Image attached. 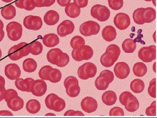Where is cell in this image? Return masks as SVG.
<instances>
[{"instance_id":"21","label":"cell","mask_w":157,"mask_h":118,"mask_svg":"<svg viewBox=\"0 0 157 118\" xmlns=\"http://www.w3.org/2000/svg\"><path fill=\"white\" fill-rule=\"evenodd\" d=\"M59 15L54 10H50L45 13L44 16V21L48 26H54L58 22Z\"/></svg>"},{"instance_id":"60","label":"cell","mask_w":157,"mask_h":118,"mask_svg":"<svg viewBox=\"0 0 157 118\" xmlns=\"http://www.w3.org/2000/svg\"><path fill=\"white\" fill-rule=\"evenodd\" d=\"M156 62H155L154 65H153V70L155 73L156 72Z\"/></svg>"},{"instance_id":"41","label":"cell","mask_w":157,"mask_h":118,"mask_svg":"<svg viewBox=\"0 0 157 118\" xmlns=\"http://www.w3.org/2000/svg\"><path fill=\"white\" fill-rule=\"evenodd\" d=\"M156 79H153L149 84L148 88V93L151 97L153 98L156 97Z\"/></svg>"},{"instance_id":"56","label":"cell","mask_w":157,"mask_h":118,"mask_svg":"<svg viewBox=\"0 0 157 118\" xmlns=\"http://www.w3.org/2000/svg\"><path fill=\"white\" fill-rule=\"evenodd\" d=\"M6 81L2 76H0V86H5Z\"/></svg>"},{"instance_id":"39","label":"cell","mask_w":157,"mask_h":118,"mask_svg":"<svg viewBox=\"0 0 157 118\" xmlns=\"http://www.w3.org/2000/svg\"><path fill=\"white\" fill-rule=\"evenodd\" d=\"M52 68L49 65H46L41 68L39 72L40 78L43 80L48 81V76L49 72Z\"/></svg>"},{"instance_id":"32","label":"cell","mask_w":157,"mask_h":118,"mask_svg":"<svg viewBox=\"0 0 157 118\" xmlns=\"http://www.w3.org/2000/svg\"><path fill=\"white\" fill-rule=\"evenodd\" d=\"M37 68V62L34 59L27 58L23 63V68L25 72L32 73L36 70Z\"/></svg>"},{"instance_id":"20","label":"cell","mask_w":157,"mask_h":118,"mask_svg":"<svg viewBox=\"0 0 157 118\" xmlns=\"http://www.w3.org/2000/svg\"><path fill=\"white\" fill-rule=\"evenodd\" d=\"M47 89V85L43 80H36L35 81L31 92L34 96L41 97L45 95Z\"/></svg>"},{"instance_id":"44","label":"cell","mask_w":157,"mask_h":118,"mask_svg":"<svg viewBox=\"0 0 157 118\" xmlns=\"http://www.w3.org/2000/svg\"><path fill=\"white\" fill-rule=\"evenodd\" d=\"M156 101L152 102L149 107L146 108V115L147 116H156Z\"/></svg>"},{"instance_id":"58","label":"cell","mask_w":157,"mask_h":118,"mask_svg":"<svg viewBox=\"0 0 157 118\" xmlns=\"http://www.w3.org/2000/svg\"><path fill=\"white\" fill-rule=\"evenodd\" d=\"M4 27V23H3V22L0 19V29H2V30H3Z\"/></svg>"},{"instance_id":"63","label":"cell","mask_w":157,"mask_h":118,"mask_svg":"<svg viewBox=\"0 0 157 118\" xmlns=\"http://www.w3.org/2000/svg\"><path fill=\"white\" fill-rule=\"evenodd\" d=\"M144 1H146V2H151L153 1V2L154 1H155V0H144Z\"/></svg>"},{"instance_id":"18","label":"cell","mask_w":157,"mask_h":118,"mask_svg":"<svg viewBox=\"0 0 157 118\" xmlns=\"http://www.w3.org/2000/svg\"><path fill=\"white\" fill-rule=\"evenodd\" d=\"M81 107L85 112L91 113L97 110L98 108V102L94 98L88 96L82 100Z\"/></svg>"},{"instance_id":"12","label":"cell","mask_w":157,"mask_h":118,"mask_svg":"<svg viewBox=\"0 0 157 118\" xmlns=\"http://www.w3.org/2000/svg\"><path fill=\"white\" fill-rule=\"evenodd\" d=\"M156 48L155 45L142 47L138 51V57L145 63L151 62L156 59Z\"/></svg>"},{"instance_id":"61","label":"cell","mask_w":157,"mask_h":118,"mask_svg":"<svg viewBox=\"0 0 157 118\" xmlns=\"http://www.w3.org/2000/svg\"><path fill=\"white\" fill-rule=\"evenodd\" d=\"M55 116V115L53 113H48L47 114L45 115V116Z\"/></svg>"},{"instance_id":"53","label":"cell","mask_w":157,"mask_h":118,"mask_svg":"<svg viewBox=\"0 0 157 118\" xmlns=\"http://www.w3.org/2000/svg\"><path fill=\"white\" fill-rule=\"evenodd\" d=\"M0 116H13V114L9 110H1Z\"/></svg>"},{"instance_id":"3","label":"cell","mask_w":157,"mask_h":118,"mask_svg":"<svg viewBox=\"0 0 157 118\" xmlns=\"http://www.w3.org/2000/svg\"><path fill=\"white\" fill-rule=\"evenodd\" d=\"M119 101L130 112H135L139 108V102L136 97L130 92L125 91L121 94Z\"/></svg>"},{"instance_id":"27","label":"cell","mask_w":157,"mask_h":118,"mask_svg":"<svg viewBox=\"0 0 157 118\" xmlns=\"http://www.w3.org/2000/svg\"><path fill=\"white\" fill-rule=\"evenodd\" d=\"M1 14L5 19L9 20L13 19L16 16V9L13 5H7L1 9Z\"/></svg>"},{"instance_id":"6","label":"cell","mask_w":157,"mask_h":118,"mask_svg":"<svg viewBox=\"0 0 157 118\" xmlns=\"http://www.w3.org/2000/svg\"><path fill=\"white\" fill-rule=\"evenodd\" d=\"M64 85L68 96L75 98L79 95L80 88L78 85V79L74 76H69L65 79Z\"/></svg>"},{"instance_id":"54","label":"cell","mask_w":157,"mask_h":118,"mask_svg":"<svg viewBox=\"0 0 157 118\" xmlns=\"http://www.w3.org/2000/svg\"><path fill=\"white\" fill-rule=\"evenodd\" d=\"M24 0H15L14 3L15 6L18 8L21 9H23V2Z\"/></svg>"},{"instance_id":"38","label":"cell","mask_w":157,"mask_h":118,"mask_svg":"<svg viewBox=\"0 0 157 118\" xmlns=\"http://www.w3.org/2000/svg\"><path fill=\"white\" fill-rule=\"evenodd\" d=\"M61 51L62 50L59 48L51 49L47 54V59L48 61L51 64L55 65L56 58L57 56Z\"/></svg>"},{"instance_id":"43","label":"cell","mask_w":157,"mask_h":118,"mask_svg":"<svg viewBox=\"0 0 157 118\" xmlns=\"http://www.w3.org/2000/svg\"><path fill=\"white\" fill-rule=\"evenodd\" d=\"M57 95L52 93L48 95L45 98V102L46 107L48 109L52 110V104L54 100L58 97Z\"/></svg>"},{"instance_id":"9","label":"cell","mask_w":157,"mask_h":118,"mask_svg":"<svg viewBox=\"0 0 157 118\" xmlns=\"http://www.w3.org/2000/svg\"><path fill=\"white\" fill-rule=\"evenodd\" d=\"M91 15L94 18L101 22L107 21L110 15V12L107 7L101 5H96L91 9Z\"/></svg>"},{"instance_id":"49","label":"cell","mask_w":157,"mask_h":118,"mask_svg":"<svg viewBox=\"0 0 157 118\" xmlns=\"http://www.w3.org/2000/svg\"><path fill=\"white\" fill-rule=\"evenodd\" d=\"M142 30H138V32H137V33H138V35H137V38H135V39H134V41L135 42H140L142 44H143V45H144L145 44V42L144 41H143V40L141 39V38L143 37V35H141L140 34L141 33V32H142Z\"/></svg>"},{"instance_id":"46","label":"cell","mask_w":157,"mask_h":118,"mask_svg":"<svg viewBox=\"0 0 157 118\" xmlns=\"http://www.w3.org/2000/svg\"><path fill=\"white\" fill-rule=\"evenodd\" d=\"M124 113L123 109L120 107H113L109 111V116H124Z\"/></svg>"},{"instance_id":"51","label":"cell","mask_w":157,"mask_h":118,"mask_svg":"<svg viewBox=\"0 0 157 118\" xmlns=\"http://www.w3.org/2000/svg\"><path fill=\"white\" fill-rule=\"evenodd\" d=\"M6 89L5 86H0V102L5 99Z\"/></svg>"},{"instance_id":"23","label":"cell","mask_w":157,"mask_h":118,"mask_svg":"<svg viewBox=\"0 0 157 118\" xmlns=\"http://www.w3.org/2000/svg\"><path fill=\"white\" fill-rule=\"evenodd\" d=\"M43 44L48 47H53L59 43L58 36L55 33H49L45 35L42 39Z\"/></svg>"},{"instance_id":"30","label":"cell","mask_w":157,"mask_h":118,"mask_svg":"<svg viewBox=\"0 0 157 118\" xmlns=\"http://www.w3.org/2000/svg\"><path fill=\"white\" fill-rule=\"evenodd\" d=\"M147 69L146 65L142 62H137L134 65L133 71L137 77H142L146 74Z\"/></svg>"},{"instance_id":"24","label":"cell","mask_w":157,"mask_h":118,"mask_svg":"<svg viewBox=\"0 0 157 118\" xmlns=\"http://www.w3.org/2000/svg\"><path fill=\"white\" fill-rule=\"evenodd\" d=\"M102 100L104 104L107 106H111L115 104L117 100V96L113 91H106L102 95Z\"/></svg>"},{"instance_id":"22","label":"cell","mask_w":157,"mask_h":118,"mask_svg":"<svg viewBox=\"0 0 157 118\" xmlns=\"http://www.w3.org/2000/svg\"><path fill=\"white\" fill-rule=\"evenodd\" d=\"M117 35L116 30L113 26H107L102 30V37L107 42H110L114 40L116 38Z\"/></svg>"},{"instance_id":"57","label":"cell","mask_w":157,"mask_h":118,"mask_svg":"<svg viewBox=\"0 0 157 118\" xmlns=\"http://www.w3.org/2000/svg\"><path fill=\"white\" fill-rule=\"evenodd\" d=\"M5 37V32L3 30L0 29V42L3 40Z\"/></svg>"},{"instance_id":"52","label":"cell","mask_w":157,"mask_h":118,"mask_svg":"<svg viewBox=\"0 0 157 118\" xmlns=\"http://www.w3.org/2000/svg\"><path fill=\"white\" fill-rule=\"evenodd\" d=\"M58 4L62 7H66L70 4L71 0H57Z\"/></svg>"},{"instance_id":"31","label":"cell","mask_w":157,"mask_h":118,"mask_svg":"<svg viewBox=\"0 0 157 118\" xmlns=\"http://www.w3.org/2000/svg\"><path fill=\"white\" fill-rule=\"evenodd\" d=\"M137 47L136 42L132 39H126L122 44L123 50L126 53H133Z\"/></svg>"},{"instance_id":"59","label":"cell","mask_w":157,"mask_h":118,"mask_svg":"<svg viewBox=\"0 0 157 118\" xmlns=\"http://www.w3.org/2000/svg\"><path fill=\"white\" fill-rule=\"evenodd\" d=\"M2 1L4 2L10 3L12 2V1H14V0H2Z\"/></svg>"},{"instance_id":"35","label":"cell","mask_w":157,"mask_h":118,"mask_svg":"<svg viewBox=\"0 0 157 118\" xmlns=\"http://www.w3.org/2000/svg\"><path fill=\"white\" fill-rule=\"evenodd\" d=\"M62 77V73L59 70L52 68L48 74V81L53 83H56L60 81Z\"/></svg>"},{"instance_id":"55","label":"cell","mask_w":157,"mask_h":118,"mask_svg":"<svg viewBox=\"0 0 157 118\" xmlns=\"http://www.w3.org/2000/svg\"><path fill=\"white\" fill-rule=\"evenodd\" d=\"M56 0H45V7H48L53 5Z\"/></svg>"},{"instance_id":"33","label":"cell","mask_w":157,"mask_h":118,"mask_svg":"<svg viewBox=\"0 0 157 118\" xmlns=\"http://www.w3.org/2000/svg\"><path fill=\"white\" fill-rule=\"evenodd\" d=\"M145 85L143 81L140 79H135L131 82L130 84L131 89L135 93H140L143 92Z\"/></svg>"},{"instance_id":"25","label":"cell","mask_w":157,"mask_h":118,"mask_svg":"<svg viewBox=\"0 0 157 118\" xmlns=\"http://www.w3.org/2000/svg\"><path fill=\"white\" fill-rule=\"evenodd\" d=\"M65 13L71 18H76L80 15L81 13L80 8L74 3H70L66 6Z\"/></svg>"},{"instance_id":"62","label":"cell","mask_w":157,"mask_h":118,"mask_svg":"<svg viewBox=\"0 0 157 118\" xmlns=\"http://www.w3.org/2000/svg\"><path fill=\"white\" fill-rule=\"evenodd\" d=\"M2 57V52L1 50V49H0V59Z\"/></svg>"},{"instance_id":"28","label":"cell","mask_w":157,"mask_h":118,"mask_svg":"<svg viewBox=\"0 0 157 118\" xmlns=\"http://www.w3.org/2000/svg\"><path fill=\"white\" fill-rule=\"evenodd\" d=\"M70 60V57L67 54L63 52L62 51L57 56L55 65L59 68H63L69 64Z\"/></svg>"},{"instance_id":"40","label":"cell","mask_w":157,"mask_h":118,"mask_svg":"<svg viewBox=\"0 0 157 118\" xmlns=\"http://www.w3.org/2000/svg\"><path fill=\"white\" fill-rule=\"evenodd\" d=\"M108 2L110 9L115 11L120 10L124 6L123 0H108Z\"/></svg>"},{"instance_id":"42","label":"cell","mask_w":157,"mask_h":118,"mask_svg":"<svg viewBox=\"0 0 157 118\" xmlns=\"http://www.w3.org/2000/svg\"><path fill=\"white\" fill-rule=\"evenodd\" d=\"M18 96V94L15 90L13 89H9L6 90L5 94V100L6 102H8L12 98Z\"/></svg>"},{"instance_id":"7","label":"cell","mask_w":157,"mask_h":118,"mask_svg":"<svg viewBox=\"0 0 157 118\" xmlns=\"http://www.w3.org/2000/svg\"><path fill=\"white\" fill-rule=\"evenodd\" d=\"M94 50L89 45H85L80 48L73 49L72 52L73 58L76 61H88L92 57Z\"/></svg>"},{"instance_id":"14","label":"cell","mask_w":157,"mask_h":118,"mask_svg":"<svg viewBox=\"0 0 157 118\" xmlns=\"http://www.w3.org/2000/svg\"><path fill=\"white\" fill-rule=\"evenodd\" d=\"M113 23L119 30H124L130 26L131 19L128 14L124 13H119L114 18Z\"/></svg>"},{"instance_id":"1","label":"cell","mask_w":157,"mask_h":118,"mask_svg":"<svg viewBox=\"0 0 157 118\" xmlns=\"http://www.w3.org/2000/svg\"><path fill=\"white\" fill-rule=\"evenodd\" d=\"M133 18L135 23L138 25L149 23L155 19L156 11L151 7L139 8L134 11Z\"/></svg>"},{"instance_id":"5","label":"cell","mask_w":157,"mask_h":118,"mask_svg":"<svg viewBox=\"0 0 157 118\" xmlns=\"http://www.w3.org/2000/svg\"><path fill=\"white\" fill-rule=\"evenodd\" d=\"M114 78V74L112 71L108 70H103L95 81L96 88L98 90L102 91L107 89L109 84L113 81Z\"/></svg>"},{"instance_id":"17","label":"cell","mask_w":157,"mask_h":118,"mask_svg":"<svg viewBox=\"0 0 157 118\" xmlns=\"http://www.w3.org/2000/svg\"><path fill=\"white\" fill-rule=\"evenodd\" d=\"M35 81L32 78H27L25 79L18 78L15 81V85L20 91L31 92Z\"/></svg>"},{"instance_id":"13","label":"cell","mask_w":157,"mask_h":118,"mask_svg":"<svg viewBox=\"0 0 157 118\" xmlns=\"http://www.w3.org/2000/svg\"><path fill=\"white\" fill-rule=\"evenodd\" d=\"M23 25L28 30L37 31L42 28L43 22L42 18L39 16L30 15L25 18Z\"/></svg>"},{"instance_id":"11","label":"cell","mask_w":157,"mask_h":118,"mask_svg":"<svg viewBox=\"0 0 157 118\" xmlns=\"http://www.w3.org/2000/svg\"><path fill=\"white\" fill-rule=\"evenodd\" d=\"M6 31L8 37L12 41H17L22 37V26L16 22L9 23L6 26Z\"/></svg>"},{"instance_id":"4","label":"cell","mask_w":157,"mask_h":118,"mask_svg":"<svg viewBox=\"0 0 157 118\" xmlns=\"http://www.w3.org/2000/svg\"><path fill=\"white\" fill-rule=\"evenodd\" d=\"M29 53V44L22 42L11 47L8 52V56L10 60L16 61L27 56Z\"/></svg>"},{"instance_id":"45","label":"cell","mask_w":157,"mask_h":118,"mask_svg":"<svg viewBox=\"0 0 157 118\" xmlns=\"http://www.w3.org/2000/svg\"><path fill=\"white\" fill-rule=\"evenodd\" d=\"M33 0H24L23 8L26 11H31L36 8Z\"/></svg>"},{"instance_id":"16","label":"cell","mask_w":157,"mask_h":118,"mask_svg":"<svg viewBox=\"0 0 157 118\" xmlns=\"http://www.w3.org/2000/svg\"><path fill=\"white\" fill-rule=\"evenodd\" d=\"M116 76L120 79L126 78L130 74L131 70L129 65L125 62H118L113 69Z\"/></svg>"},{"instance_id":"26","label":"cell","mask_w":157,"mask_h":118,"mask_svg":"<svg viewBox=\"0 0 157 118\" xmlns=\"http://www.w3.org/2000/svg\"><path fill=\"white\" fill-rule=\"evenodd\" d=\"M7 104L9 108L13 111L17 112L22 109L24 105V101L22 98L17 96L7 102Z\"/></svg>"},{"instance_id":"47","label":"cell","mask_w":157,"mask_h":118,"mask_svg":"<svg viewBox=\"0 0 157 118\" xmlns=\"http://www.w3.org/2000/svg\"><path fill=\"white\" fill-rule=\"evenodd\" d=\"M84 114L79 111L69 110L64 114V116H84Z\"/></svg>"},{"instance_id":"10","label":"cell","mask_w":157,"mask_h":118,"mask_svg":"<svg viewBox=\"0 0 157 118\" xmlns=\"http://www.w3.org/2000/svg\"><path fill=\"white\" fill-rule=\"evenodd\" d=\"M100 29L101 26L98 23L93 21H88L81 25L79 27V32L84 37H90L98 34Z\"/></svg>"},{"instance_id":"19","label":"cell","mask_w":157,"mask_h":118,"mask_svg":"<svg viewBox=\"0 0 157 118\" xmlns=\"http://www.w3.org/2000/svg\"><path fill=\"white\" fill-rule=\"evenodd\" d=\"M5 73L7 78L15 80L19 78L21 75V70L17 64H10L5 67Z\"/></svg>"},{"instance_id":"37","label":"cell","mask_w":157,"mask_h":118,"mask_svg":"<svg viewBox=\"0 0 157 118\" xmlns=\"http://www.w3.org/2000/svg\"><path fill=\"white\" fill-rule=\"evenodd\" d=\"M85 45V41L82 37L76 36L73 37L70 41V45L73 49L82 47Z\"/></svg>"},{"instance_id":"36","label":"cell","mask_w":157,"mask_h":118,"mask_svg":"<svg viewBox=\"0 0 157 118\" xmlns=\"http://www.w3.org/2000/svg\"><path fill=\"white\" fill-rule=\"evenodd\" d=\"M30 53L33 55H39L42 52L43 45L38 41H35L29 44Z\"/></svg>"},{"instance_id":"15","label":"cell","mask_w":157,"mask_h":118,"mask_svg":"<svg viewBox=\"0 0 157 118\" xmlns=\"http://www.w3.org/2000/svg\"><path fill=\"white\" fill-rule=\"evenodd\" d=\"M75 26L71 21L66 20L62 22L57 27V33L60 37H66L74 32Z\"/></svg>"},{"instance_id":"8","label":"cell","mask_w":157,"mask_h":118,"mask_svg":"<svg viewBox=\"0 0 157 118\" xmlns=\"http://www.w3.org/2000/svg\"><path fill=\"white\" fill-rule=\"evenodd\" d=\"M97 73V67L91 62H87L83 64L78 68L77 70L78 77L83 80L94 77Z\"/></svg>"},{"instance_id":"50","label":"cell","mask_w":157,"mask_h":118,"mask_svg":"<svg viewBox=\"0 0 157 118\" xmlns=\"http://www.w3.org/2000/svg\"><path fill=\"white\" fill-rule=\"evenodd\" d=\"M36 7L42 8L45 7V0H33Z\"/></svg>"},{"instance_id":"34","label":"cell","mask_w":157,"mask_h":118,"mask_svg":"<svg viewBox=\"0 0 157 118\" xmlns=\"http://www.w3.org/2000/svg\"><path fill=\"white\" fill-rule=\"evenodd\" d=\"M66 106L65 100L58 96L53 101L52 110L56 112H60L64 109Z\"/></svg>"},{"instance_id":"29","label":"cell","mask_w":157,"mask_h":118,"mask_svg":"<svg viewBox=\"0 0 157 118\" xmlns=\"http://www.w3.org/2000/svg\"><path fill=\"white\" fill-rule=\"evenodd\" d=\"M26 108L31 114L37 113L41 109V104L39 101L36 99H31L27 102Z\"/></svg>"},{"instance_id":"48","label":"cell","mask_w":157,"mask_h":118,"mask_svg":"<svg viewBox=\"0 0 157 118\" xmlns=\"http://www.w3.org/2000/svg\"><path fill=\"white\" fill-rule=\"evenodd\" d=\"M74 3L79 8H83L87 6L88 0H74Z\"/></svg>"},{"instance_id":"2","label":"cell","mask_w":157,"mask_h":118,"mask_svg":"<svg viewBox=\"0 0 157 118\" xmlns=\"http://www.w3.org/2000/svg\"><path fill=\"white\" fill-rule=\"evenodd\" d=\"M120 48L115 44L109 45L106 52L101 56L100 61L101 65L106 68H110L117 61L120 55Z\"/></svg>"}]
</instances>
